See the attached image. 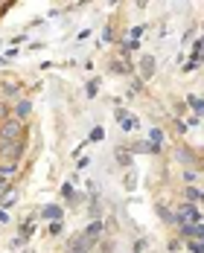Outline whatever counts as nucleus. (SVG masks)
<instances>
[{"instance_id": "nucleus-14", "label": "nucleus", "mask_w": 204, "mask_h": 253, "mask_svg": "<svg viewBox=\"0 0 204 253\" xmlns=\"http://www.w3.org/2000/svg\"><path fill=\"white\" fill-rule=\"evenodd\" d=\"M126 187H129V190L135 187V172H129V175H126Z\"/></svg>"}, {"instance_id": "nucleus-4", "label": "nucleus", "mask_w": 204, "mask_h": 253, "mask_svg": "<svg viewBox=\"0 0 204 253\" xmlns=\"http://www.w3.org/2000/svg\"><path fill=\"white\" fill-rule=\"evenodd\" d=\"M143 67H140V73H143V79H149V76H152V73H155V59H152V56H146V59H143Z\"/></svg>"}, {"instance_id": "nucleus-9", "label": "nucleus", "mask_w": 204, "mask_h": 253, "mask_svg": "<svg viewBox=\"0 0 204 253\" xmlns=\"http://www.w3.org/2000/svg\"><path fill=\"white\" fill-rule=\"evenodd\" d=\"M190 105H193L199 114H204V99H199V96H190Z\"/></svg>"}, {"instance_id": "nucleus-11", "label": "nucleus", "mask_w": 204, "mask_h": 253, "mask_svg": "<svg viewBox=\"0 0 204 253\" xmlns=\"http://www.w3.org/2000/svg\"><path fill=\"white\" fill-rule=\"evenodd\" d=\"M190 251H193V253H204V239H196V242H190Z\"/></svg>"}, {"instance_id": "nucleus-15", "label": "nucleus", "mask_w": 204, "mask_h": 253, "mask_svg": "<svg viewBox=\"0 0 204 253\" xmlns=\"http://www.w3.org/2000/svg\"><path fill=\"white\" fill-rule=\"evenodd\" d=\"M97 88H100V85H97V82H91V85H88V96H97Z\"/></svg>"}, {"instance_id": "nucleus-1", "label": "nucleus", "mask_w": 204, "mask_h": 253, "mask_svg": "<svg viewBox=\"0 0 204 253\" xmlns=\"http://www.w3.org/2000/svg\"><path fill=\"white\" fill-rule=\"evenodd\" d=\"M24 134V128L18 120H6L3 126H0V143H18V137Z\"/></svg>"}, {"instance_id": "nucleus-6", "label": "nucleus", "mask_w": 204, "mask_h": 253, "mask_svg": "<svg viewBox=\"0 0 204 253\" xmlns=\"http://www.w3.org/2000/svg\"><path fill=\"white\" fill-rule=\"evenodd\" d=\"M100 230H102V224H100V221L91 224V227H88V242H91V239H97V236H100Z\"/></svg>"}, {"instance_id": "nucleus-17", "label": "nucleus", "mask_w": 204, "mask_h": 253, "mask_svg": "<svg viewBox=\"0 0 204 253\" xmlns=\"http://www.w3.org/2000/svg\"><path fill=\"white\" fill-rule=\"evenodd\" d=\"M0 117H6V108H3V105H0Z\"/></svg>"}, {"instance_id": "nucleus-7", "label": "nucleus", "mask_w": 204, "mask_h": 253, "mask_svg": "<svg viewBox=\"0 0 204 253\" xmlns=\"http://www.w3.org/2000/svg\"><path fill=\"white\" fill-rule=\"evenodd\" d=\"M30 111H33V108H30V102H18V108H15V114H18V117H27Z\"/></svg>"}, {"instance_id": "nucleus-3", "label": "nucleus", "mask_w": 204, "mask_h": 253, "mask_svg": "<svg viewBox=\"0 0 204 253\" xmlns=\"http://www.w3.org/2000/svg\"><path fill=\"white\" fill-rule=\"evenodd\" d=\"M21 155V146L18 143H0V158H6L9 163H15Z\"/></svg>"}, {"instance_id": "nucleus-12", "label": "nucleus", "mask_w": 204, "mask_h": 253, "mask_svg": "<svg viewBox=\"0 0 204 253\" xmlns=\"http://www.w3.org/2000/svg\"><path fill=\"white\" fill-rule=\"evenodd\" d=\"M44 216H47V219H59V216H62V210H59V207H47V210H44Z\"/></svg>"}, {"instance_id": "nucleus-8", "label": "nucleus", "mask_w": 204, "mask_h": 253, "mask_svg": "<svg viewBox=\"0 0 204 253\" xmlns=\"http://www.w3.org/2000/svg\"><path fill=\"white\" fill-rule=\"evenodd\" d=\"M161 137H164V134H161L158 128H152V131H149V140H152V146H155V149L161 146Z\"/></svg>"}, {"instance_id": "nucleus-16", "label": "nucleus", "mask_w": 204, "mask_h": 253, "mask_svg": "<svg viewBox=\"0 0 204 253\" xmlns=\"http://www.w3.org/2000/svg\"><path fill=\"white\" fill-rule=\"evenodd\" d=\"M91 140H102V128H94L91 131Z\"/></svg>"}, {"instance_id": "nucleus-2", "label": "nucleus", "mask_w": 204, "mask_h": 253, "mask_svg": "<svg viewBox=\"0 0 204 253\" xmlns=\"http://www.w3.org/2000/svg\"><path fill=\"white\" fill-rule=\"evenodd\" d=\"M178 221H184V224H202V216H199V210H196L193 204H184V207L178 210Z\"/></svg>"}, {"instance_id": "nucleus-5", "label": "nucleus", "mask_w": 204, "mask_h": 253, "mask_svg": "<svg viewBox=\"0 0 204 253\" xmlns=\"http://www.w3.org/2000/svg\"><path fill=\"white\" fill-rule=\"evenodd\" d=\"M181 233H184V236H199V239H204V224H190V227H184Z\"/></svg>"}, {"instance_id": "nucleus-13", "label": "nucleus", "mask_w": 204, "mask_h": 253, "mask_svg": "<svg viewBox=\"0 0 204 253\" xmlns=\"http://www.w3.org/2000/svg\"><path fill=\"white\" fill-rule=\"evenodd\" d=\"M123 128H126V131H135V128H137V120H135V117H132V120L126 117V120H123Z\"/></svg>"}, {"instance_id": "nucleus-10", "label": "nucleus", "mask_w": 204, "mask_h": 253, "mask_svg": "<svg viewBox=\"0 0 204 253\" xmlns=\"http://www.w3.org/2000/svg\"><path fill=\"white\" fill-rule=\"evenodd\" d=\"M15 201H18V192H6L3 195V207H12Z\"/></svg>"}]
</instances>
